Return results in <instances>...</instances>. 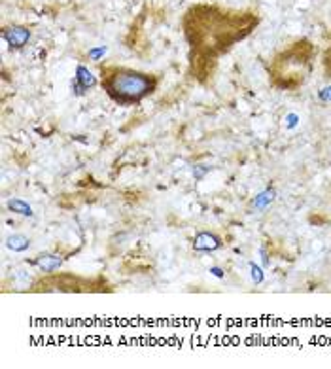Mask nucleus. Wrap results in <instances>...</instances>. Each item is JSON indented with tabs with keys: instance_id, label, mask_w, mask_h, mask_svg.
<instances>
[{
	"instance_id": "obj_1",
	"label": "nucleus",
	"mask_w": 331,
	"mask_h": 369,
	"mask_svg": "<svg viewBox=\"0 0 331 369\" xmlns=\"http://www.w3.org/2000/svg\"><path fill=\"white\" fill-rule=\"evenodd\" d=\"M153 87H155L153 78L138 72H117L108 81V89L112 97H115L121 102L138 101L148 93H151Z\"/></svg>"
},
{
	"instance_id": "obj_2",
	"label": "nucleus",
	"mask_w": 331,
	"mask_h": 369,
	"mask_svg": "<svg viewBox=\"0 0 331 369\" xmlns=\"http://www.w3.org/2000/svg\"><path fill=\"white\" fill-rule=\"evenodd\" d=\"M2 36L6 40L12 48H23L25 44L29 42L30 38V30L25 29V27H10L2 32Z\"/></svg>"
},
{
	"instance_id": "obj_3",
	"label": "nucleus",
	"mask_w": 331,
	"mask_h": 369,
	"mask_svg": "<svg viewBox=\"0 0 331 369\" xmlns=\"http://www.w3.org/2000/svg\"><path fill=\"white\" fill-rule=\"evenodd\" d=\"M95 84H97V80H95L93 74L89 72L86 66H78V70H76V80H74V84H72L74 91L78 95H81L86 89L93 87Z\"/></svg>"
},
{
	"instance_id": "obj_4",
	"label": "nucleus",
	"mask_w": 331,
	"mask_h": 369,
	"mask_svg": "<svg viewBox=\"0 0 331 369\" xmlns=\"http://www.w3.org/2000/svg\"><path fill=\"white\" fill-rule=\"evenodd\" d=\"M218 246H220V242H218V239L214 237V235H209V233H199L197 237H195V248L197 250H216Z\"/></svg>"
},
{
	"instance_id": "obj_5",
	"label": "nucleus",
	"mask_w": 331,
	"mask_h": 369,
	"mask_svg": "<svg viewBox=\"0 0 331 369\" xmlns=\"http://www.w3.org/2000/svg\"><path fill=\"white\" fill-rule=\"evenodd\" d=\"M38 267L44 269V271H55V269L63 263V260L59 258V256H55V254H46V256H40L38 258Z\"/></svg>"
},
{
	"instance_id": "obj_6",
	"label": "nucleus",
	"mask_w": 331,
	"mask_h": 369,
	"mask_svg": "<svg viewBox=\"0 0 331 369\" xmlns=\"http://www.w3.org/2000/svg\"><path fill=\"white\" fill-rule=\"evenodd\" d=\"M6 246L14 252H23L30 246V240L25 235H12L6 239Z\"/></svg>"
},
{
	"instance_id": "obj_7",
	"label": "nucleus",
	"mask_w": 331,
	"mask_h": 369,
	"mask_svg": "<svg viewBox=\"0 0 331 369\" xmlns=\"http://www.w3.org/2000/svg\"><path fill=\"white\" fill-rule=\"evenodd\" d=\"M8 209L17 212V214H23V216H32V214H34L32 209H30V204H27L25 201H21V199H12V201L8 203Z\"/></svg>"
},
{
	"instance_id": "obj_8",
	"label": "nucleus",
	"mask_w": 331,
	"mask_h": 369,
	"mask_svg": "<svg viewBox=\"0 0 331 369\" xmlns=\"http://www.w3.org/2000/svg\"><path fill=\"white\" fill-rule=\"evenodd\" d=\"M273 195H274V191H265V193H261V195L256 199V207H265L269 201H273Z\"/></svg>"
},
{
	"instance_id": "obj_9",
	"label": "nucleus",
	"mask_w": 331,
	"mask_h": 369,
	"mask_svg": "<svg viewBox=\"0 0 331 369\" xmlns=\"http://www.w3.org/2000/svg\"><path fill=\"white\" fill-rule=\"evenodd\" d=\"M104 53H106V48H104V46H101V48L89 50V57H91V59H101Z\"/></svg>"
},
{
	"instance_id": "obj_10",
	"label": "nucleus",
	"mask_w": 331,
	"mask_h": 369,
	"mask_svg": "<svg viewBox=\"0 0 331 369\" xmlns=\"http://www.w3.org/2000/svg\"><path fill=\"white\" fill-rule=\"evenodd\" d=\"M252 280L254 282H261L263 280V273H261V269L258 265H252Z\"/></svg>"
},
{
	"instance_id": "obj_11",
	"label": "nucleus",
	"mask_w": 331,
	"mask_h": 369,
	"mask_svg": "<svg viewBox=\"0 0 331 369\" xmlns=\"http://www.w3.org/2000/svg\"><path fill=\"white\" fill-rule=\"evenodd\" d=\"M320 97L324 99V101H331V87H327V89H324L322 93H320Z\"/></svg>"
},
{
	"instance_id": "obj_12",
	"label": "nucleus",
	"mask_w": 331,
	"mask_h": 369,
	"mask_svg": "<svg viewBox=\"0 0 331 369\" xmlns=\"http://www.w3.org/2000/svg\"><path fill=\"white\" fill-rule=\"evenodd\" d=\"M204 173H206V169H202V167H201V169H195V178H202V176H204Z\"/></svg>"
},
{
	"instance_id": "obj_13",
	"label": "nucleus",
	"mask_w": 331,
	"mask_h": 369,
	"mask_svg": "<svg viewBox=\"0 0 331 369\" xmlns=\"http://www.w3.org/2000/svg\"><path fill=\"white\" fill-rule=\"evenodd\" d=\"M210 273H212L214 276H218V278H222V276H223L222 269H218V267H212V269H210Z\"/></svg>"
},
{
	"instance_id": "obj_14",
	"label": "nucleus",
	"mask_w": 331,
	"mask_h": 369,
	"mask_svg": "<svg viewBox=\"0 0 331 369\" xmlns=\"http://www.w3.org/2000/svg\"><path fill=\"white\" fill-rule=\"evenodd\" d=\"M329 59H331V55H329ZM329 63H331V61H329Z\"/></svg>"
}]
</instances>
